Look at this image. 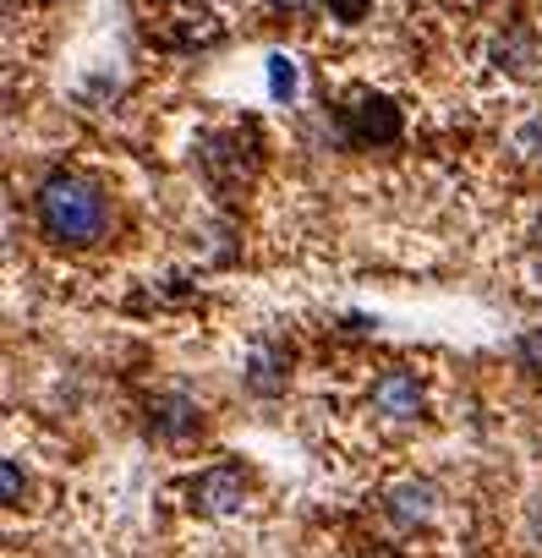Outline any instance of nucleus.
<instances>
[{
    "instance_id": "7",
    "label": "nucleus",
    "mask_w": 542,
    "mask_h": 558,
    "mask_svg": "<svg viewBox=\"0 0 542 558\" xmlns=\"http://www.w3.org/2000/svg\"><path fill=\"white\" fill-rule=\"evenodd\" d=\"M384 509L411 531V525H427L433 520V509H438V493L427 487V482H400V487H389V498H384Z\"/></svg>"
},
{
    "instance_id": "1",
    "label": "nucleus",
    "mask_w": 542,
    "mask_h": 558,
    "mask_svg": "<svg viewBox=\"0 0 542 558\" xmlns=\"http://www.w3.org/2000/svg\"><path fill=\"white\" fill-rule=\"evenodd\" d=\"M34 219L56 246H94L110 230V197H105V186L56 170L34 192Z\"/></svg>"
},
{
    "instance_id": "11",
    "label": "nucleus",
    "mask_w": 542,
    "mask_h": 558,
    "mask_svg": "<svg viewBox=\"0 0 542 558\" xmlns=\"http://www.w3.org/2000/svg\"><path fill=\"white\" fill-rule=\"evenodd\" d=\"M0 482H7V504H23V471H17V460H7V465H0Z\"/></svg>"
},
{
    "instance_id": "14",
    "label": "nucleus",
    "mask_w": 542,
    "mask_h": 558,
    "mask_svg": "<svg viewBox=\"0 0 542 558\" xmlns=\"http://www.w3.org/2000/svg\"><path fill=\"white\" fill-rule=\"evenodd\" d=\"M280 7H308V0H280Z\"/></svg>"
},
{
    "instance_id": "5",
    "label": "nucleus",
    "mask_w": 542,
    "mask_h": 558,
    "mask_svg": "<svg viewBox=\"0 0 542 558\" xmlns=\"http://www.w3.org/2000/svg\"><path fill=\"white\" fill-rule=\"evenodd\" d=\"M192 504H197L203 514H236V509L246 504V482H241V471H236V465H214V471H203L197 487H192Z\"/></svg>"
},
{
    "instance_id": "12",
    "label": "nucleus",
    "mask_w": 542,
    "mask_h": 558,
    "mask_svg": "<svg viewBox=\"0 0 542 558\" xmlns=\"http://www.w3.org/2000/svg\"><path fill=\"white\" fill-rule=\"evenodd\" d=\"M329 12H335L340 23H362V17H368V0H329Z\"/></svg>"
},
{
    "instance_id": "10",
    "label": "nucleus",
    "mask_w": 542,
    "mask_h": 558,
    "mask_svg": "<svg viewBox=\"0 0 542 558\" xmlns=\"http://www.w3.org/2000/svg\"><path fill=\"white\" fill-rule=\"evenodd\" d=\"M515 356H520V367H531V373H542V329H531V335H520V340H515Z\"/></svg>"
},
{
    "instance_id": "15",
    "label": "nucleus",
    "mask_w": 542,
    "mask_h": 558,
    "mask_svg": "<svg viewBox=\"0 0 542 558\" xmlns=\"http://www.w3.org/2000/svg\"><path fill=\"white\" fill-rule=\"evenodd\" d=\"M537 241H542V219H537Z\"/></svg>"
},
{
    "instance_id": "2",
    "label": "nucleus",
    "mask_w": 542,
    "mask_h": 558,
    "mask_svg": "<svg viewBox=\"0 0 542 558\" xmlns=\"http://www.w3.org/2000/svg\"><path fill=\"white\" fill-rule=\"evenodd\" d=\"M346 132H351V143H362V148L395 143V137H400V110H395L384 94H357V99L346 105Z\"/></svg>"
},
{
    "instance_id": "9",
    "label": "nucleus",
    "mask_w": 542,
    "mask_h": 558,
    "mask_svg": "<svg viewBox=\"0 0 542 558\" xmlns=\"http://www.w3.org/2000/svg\"><path fill=\"white\" fill-rule=\"evenodd\" d=\"M268 94H275L280 105L297 99V66H291L286 56H268Z\"/></svg>"
},
{
    "instance_id": "6",
    "label": "nucleus",
    "mask_w": 542,
    "mask_h": 558,
    "mask_svg": "<svg viewBox=\"0 0 542 558\" xmlns=\"http://www.w3.org/2000/svg\"><path fill=\"white\" fill-rule=\"evenodd\" d=\"M148 427H154L159 438H170V444H186V438L203 427V411H197L186 395H159V400L148 405Z\"/></svg>"
},
{
    "instance_id": "3",
    "label": "nucleus",
    "mask_w": 542,
    "mask_h": 558,
    "mask_svg": "<svg viewBox=\"0 0 542 558\" xmlns=\"http://www.w3.org/2000/svg\"><path fill=\"white\" fill-rule=\"evenodd\" d=\"M373 411L384 416V422H417L422 411H427V389H422V378L417 373H406V367H389L378 384H373Z\"/></svg>"
},
{
    "instance_id": "13",
    "label": "nucleus",
    "mask_w": 542,
    "mask_h": 558,
    "mask_svg": "<svg viewBox=\"0 0 542 558\" xmlns=\"http://www.w3.org/2000/svg\"><path fill=\"white\" fill-rule=\"evenodd\" d=\"M531 536H537V542H542V498H537V504H531Z\"/></svg>"
},
{
    "instance_id": "4",
    "label": "nucleus",
    "mask_w": 542,
    "mask_h": 558,
    "mask_svg": "<svg viewBox=\"0 0 542 558\" xmlns=\"http://www.w3.org/2000/svg\"><path fill=\"white\" fill-rule=\"evenodd\" d=\"M203 165H208V175H214L219 186H230V181L252 175V165H257V137H252V132H225V137H208Z\"/></svg>"
},
{
    "instance_id": "8",
    "label": "nucleus",
    "mask_w": 542,
    "mask_h": 558,
    "mask_svg": "<svg viewBox=\"0 0 542 558\" xmlns=\"http://www.w3.org/2000/svg\"><path fill=\"white\" fill-rule=\"evenodd\" d=\"M286 373H291V362H286V351H257L252 356V367H246V384L257 389V395H275V389H286Z\"/></svg>"
}]
</instances>
